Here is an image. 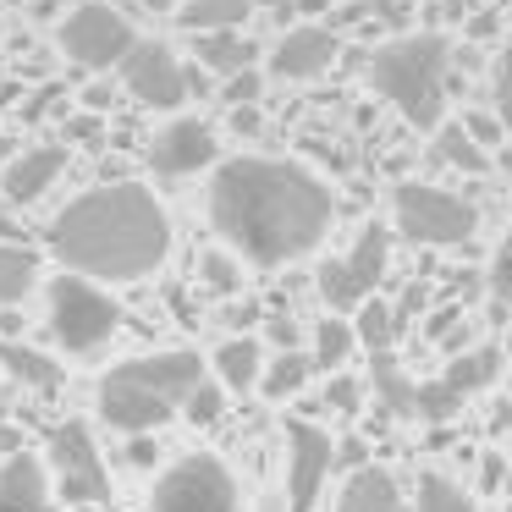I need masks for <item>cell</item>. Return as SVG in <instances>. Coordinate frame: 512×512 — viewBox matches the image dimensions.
<instances>
[{"instance_id":"6da1fadb","label":"cell","mask_w":512,"mask_h":512,"mask_svg":"<svg viewBox=\"0 0 512 512\" xmlns=\"http://www.w3.org/2000/svg\"><path fill=\"white\" fill-rule=\"evenodd\" d=\"M336 221V199L309 166L276 155L221 160L210 182V226L259 270L303 259L325 243Z\"/></svg>"},{"instance_id":"7a4b0ae2","label":"cell","mask_w":512,"mask_h":512,"mask_svg":"<svg viewBox=\"0 0 512 512\" xmlns=\"http://www.w3.org/2000/svg\"><path fill=\"white\" fill-rule=\"evenodd\" d=\"M50 254L94 281L155 276L171 254V221L160 199L138 182L89 188L50 221Z\"/></svg>"},{"instance_id":"3957f363","label":"cell","mask_w":512,"mask_h":512,"mask_svg":"<svg viewBox=\"0 0 512 512\" xmlns=\"http://www.w3.org/2000/svg\"><path fill=\"white\" fill-rule=\"evenodd\" d=\"M204 380V358L193 347H166V353L122 358L116 369H105L100 380V419L122 435L160 430L182 413L188 391Z\"/></svg>"},{"instance_id":"277c9868","label":"cell","mask_w":512,"mask_h":512,"mask_svg":"<svg viewBox=\"0 0 512 512\" xmlns=\"http://www.w3.org/2000/svg\"><path fill=\"white\" fill-rule=\"evenodd\" d=\"M369 83L386 105H397L408 127L435 133L446 83H452V50H446L441 34H391L369 56Z\"/></svg>"},{"instance_id":"5b68a950","label":"cell","mask_w":512,"mask_h":512,"mask_svg":"<svg viewBox=\"0 0 512 512\" xmlns=\"http://www.w3.org/2000/svg\"><path fill=\"white\" fill-rule=\"evenodd\" d=\"M116 325H122V309L94 276L67 270L50 281V331L67 353H100L116 336Z\"/></svg>"},{"instance_id":"8992f818","label":"cell","mask_w":512,"mask_h":512,"mask_svg":"<svg viewBox=\"0 0 512 512\" xmlns=\"http://www.w3.org/2000/svg\"><path fill=\"white\" fill-rule=\"evenodd\" d=\"M391 210H397V232L419 248H457L479 226L474 204L452 188H435V182H402L391 193Z\"/></svg>"},{"instance_id":"52a82bcc","label":"cell","mask_w":512,"mask_h":512,"mask_svg":"<svg viewBox=\"0 0 512 512\" xmlns=\"http://www.w3.org/2000/svg\"><path fill=\"white\" fill-rule=\"evenodd\" d=\"M149 512H248V507L232 468L210 452H193V457H177L171 468H160Z\"/></svg>"},{"instance_id":"ba28073f","label":"cell","mask_w":512,"mask_h":512,"mask_svg":"<svg viewBox=\"0 0 512 512\" xmlns=\"http://www.w3.org/2000/svg\"><path fill=\"white\" fill-rule=\"evenodd\" d=\"M133 23H127L116 6H105V0H83V6H72L67 23H61V56L72 61V67L83 72H111L122 67L127 45H133Z\"/></svg>"},{"instance_id":"9c48e42d","label":"cell","mask_w":512,"mask_h":512,"mask_svg":"<svg viewBox=\"0 0 512 512\" xmlns=\"http://www.w3.org/2000/svg\"><path fill=\"white\" fill-rule=\"evenodd\" d=\"M386 259H391V232L380 221H369L364 232H358L353 254H347V259H325V265H320V298L331 303L336 314H353L358 303L380 287Z\"/></svg>"},{"instance_id":"30bf717a","label":"cell","mask_w":512,"mask_h":512,"mask_svg":"<svg viewBox=\"0 0 512 512\" xmlns=\"http://www.w3.org/2000/svg\"><path fill=\"white\" fill-rule=\"evenodd\" d=\"M122 83L138 105H149V111H177L193 94L188 67H182V61L171 56V45H160V39H133V45H127Z\"/></svg>"},{"instance_id":"8fae6325","label":"cell","mask_w":512,"mask_h":512,"mask_svg":"<svg viewBox=\"0 0 512 512\" xmlns=\"http://www.w3.org/2000/svg\"><path fill=\"white\" fill-rule=\"evenodd\" d=\"M336 463V441L309 419H287V512H314Z\"/></svg>"},{"instance_id":"7c38bea8","label":"cell","mask_w":512,"mask_h":512,"mask_svg":"<svg viewBox=\"0 0 512 512\" xmlns=\"http://www.w3.org/2000/svg\"><path fill=\"white\" fill-rule=\"evenodd\" d=\"M50 463L61 474V496L67 501H111V474H105V457L83 419H67L50 435Z\"/></svg>"},{"instance_id":"4fadbf2b","label":"cell","mask_w":512,"mask_h":512,"mask_svg":"<svg viewBox=\"0 0 512 512\" xmlns=\"http://www.w3.org/2000/svg\"><path fill=\"white\" fill-rule=\"evenodd\" d=\"M215 155H221V144H215L210 122H199V116H171V122L149 138V171L166 177V182L215 166Z\"/></svg>"},{"instance_id":"5bb4252c","label":"cell","mask_w":512,"mask_h":512,"mask_svg":"<svg viewBox=\"0 0 512 512\" xmlns=\"http://www.w3.org/2000/svg\"><path fill=\"white\" fill-rule=\"evenodd\" d=\"M342 56V39L331 34L325 23H298L276 39L270 50V78H287V83H314L336 67Z\"/></svg>"},{"instance_id":"9a60e30c","label":"cell","mask_w":512,"mask_h":512,"mask_svg":"<svg viewBox=\"0 0 512 512\" xmlns=\"http://www.w3.org/2000/svg\"><path fill=\"white\" fill-rule=\"evenodd\" d=\"M61 171H67V144H34V149H23V155L6 160L0 193H6L12 204H34L61 182Z\"/></svg>"},{"instance_id":"2e32d148","label":"cell","mask_w":512,"mask_h":512,"mask_svg":"<svg viewBox=\"0 0 512 512\" xmlns=\"http://www.w3.org/2000/svg\"><path fill=\"white\" fill-rule=\"evenodd\" d=\"M0 512H50L45 468H39L34 452H23V446H17L12 457H0Z\"/></svg>"},{"instance_id":"e0dca14e","label":"cell","mask_w":512,"mask_h":512,"mask_svg":"<svg viewBox=\"0 0 512 512\" xmlns=\"http://www.w3.org/2000/svg\"><path fill=\"white\" fill-rule=\"evenodd\" d=\"M336 512H402V490L386 468H353Z\"/></svg>"},{"instance_id":"ac0fdd59","label":"cell","mask_w":512,"mask_h":512,"mask_svg":"<svg viewBox=\"0 0 512 512\" xmlns=\"http://www.w3.org/2000/svg\"><path fill=\"white\" fill-rule=\"evenodd\" d=\"M193 56H199L204 72H221V78H232V72L254 67L259 45H248L237 28H204V34H193Z\"/></svg>"},{"instance_id":"d6986e66","label":"cell","mask_w":512,"mask_h":512,"mask_svg":"<svg viewBox=\"0 0 512 512\" xmlns=\"http://www.w3.org/2000/svg\"><path fill=\"white\" fill-rule=\"evenodd\" d=\"M215 380H221L226 391H248L259 380V369H265V347L254 342V336H232V342L215 347Z\"/></svg>"},{"instance_id":"ffe728a7","label":"cell","mask_w":512,"mask_h":512,"mask_svg":"<svg viewBox=\"0 0 512 512\" xmlns=\"http://www.w3.org/2000/svg\"><path fill=\"white\" fill-rule=\"evenodd\" d=\"M496 369H501V353H496V347H468V353H457L452 364L441 369V380L468 402L474 391H485L490 380H496Z\"/></svg>"},{"instance_id":"44dd1931","label":"cell","mask_w":512,"mask_h":512,"mask_svg":"<svg viewBox=\"0 0 512 512\" xmlns=\"http://www.w3.org/2000/svg\"><path fill=\"white\" fill-rule=\"evenodd\" d=\"M254 17V0H182L177 23L188 34H204V28H243Z\"/></svg>"},{"instance_id":"7402d4cb","label":"cell","mask_w":512,"mask_h":512,"mask_svg":"<svg viewBox=\"0 0 512 512\" xmlns=\"http://www.w3.org/2000/svg\"><path fill=\"white\" fill-rule=\"evenodd\" d=\"M39 281V254L34 248H17V243H0V309H12L34 292Z\"/></svg>"},{"instance_id":"603a6c76","label":"cell","mask_w":512,"mask_h":512,"mask_svg":"<svg viewBox=\"0 0 512 512\" xmlns=\"http://www.w3.org/2000/svg\"><path fill=\"white\" fill-rule=\"evenodd\" d=\"M485 155L490 149L468 133L463 122H435V160L441 166H457V171H485Z\"/></svg>"},{"instance_id":"cb8c5ba5","label":"cell","mask_w":512,"mask_h":512,"mask_svg":"<svg viewBox=\"0 0 512 512\" xmlns=\"http://www.w3.org/2000/svg\"><path fill=\"white\" fill-rule=\"evenodd\" d=\"M353 314H358V320H353L358 347H369V353H386V347L402 336V314H397V309H386V303H380L375 292H369V298L358 303Z\"/></svg>"},{"instance_id":"d4e9b609","label":"cell","mask_w":512,"mask_h":512,"mask_svg":"<svg viewBox=\"0 0 512 512\" xmlns=\"http://www.w3.org/2000/svg\"><path fill=\"white\" fill-rule=\"evenodd\" d=\"M0 364H6V375H12V380H23V386H39V391H56L61 386V369L50 364L45 353L23 347V342H0Z\"/></svg>"},{"instance_id":"484cf974","label":"cell","mask_w":512,"mask_h":512,"mask_svg":"<svg viewBox=\"0 0 512 512\" xmlns=\"http://www.w3.org/2000/svg\"><path fill=\"white\" fill-rule=\"evenodd\" d=\"M353 347H358V331L347 320H320V325H314V358H309V364L336 375V369L353 358Z\"/></svg>"},{"instance_id":"4316f807","label":"cell","mask_w":512,"mask_h":512,"mask_svg":"<svg viewBox=\"0 0 512 512\" xmlns=\"http://www.w3.org/2000/svg\"><path fill=\"white\" fill-rule=\"evenodd\" d=\"M309 358L298 353V347H281L276 358H270L265 369H259V380H265V397H292L298 386H309Z\"/></svg>"},{"instance_id":"83f0119b","label":"cell","mask_w":512,"mask_h":512,"mask_svg":"<svg viewBox=\"0 0 512 512\" xmlns=\"http://www.w3.org/2000/svg\"><path fill=\"white\" fill-rule=\"evenodd\" d=\"M413 512H474V501H468L446 474L424 468V474H419V496H413Z\"/></svg>"},{"instance_id":"f1b7e54d","label":"cell","mask_w":512,"mask_h":512,"mask_svg":"<svg viewBox=\"0 0 512 512\" xmlns=\"http://www.w3.org/2000/svg\"><path fill=\"white\" fill-rule=\"evenodd\" d=\"M490 100H496V116H501V127L512 133V45L496 56V78H490Z\"/></svg>"},{"instance_id":"f546056e","label":"cell","mask_w":512,"mask_h":512,"mask_svg":"<svg viewBox=\"0 0 512 512\" xmlns=\"http://www.w3.org/2000/svg\"><path fill=\"white\" fill-rule=\"evenodd\" d=\"M182 413H188L193 424H215V419H221V386L199 380V386L188 391V402H182Z\"/></svg>"},{"instance_id":"4dcf8cb0","label":"cell","mask_w":512,"mask_h":512,"mask_svg":"<svg viewBox=\"0 0 512 512\" xmlns=\"http://www.w3.org/2000/svg\"><path fill=\"white\" fill-rule=\"evenodd\" d=\"M490 298H496L501 309H512V232L501 237V248H496V265H490Z\"/></svg>"},{"instance_id":"1f68e13d","label":"cell","mask_w":512,"mask_h":512,"mask_svg":"<svg viewBox=\"0 0 512 512\" xmlns=\"http://www.w3.org/2000/svg\"><path fill=\"white\" fill-rule=\"evenodd\" d=\"M259 94H265V78H259L254 67H243V72H232V78H226L221 100H226V105H254Z\"/></svg>"},{"instance_id":"d6a6232c","label":"cell","mask_w":512,"mask_h":512,"mask_svg":"<svg viewBox=\"0 0 512 512\" xmlns=\"http://www.w3.org/2000/svg\"><path fill=\"white\" fill-rule=\"evenodd\" d=\"M358 397H364V386H358L353 375H336L331 386H325V408H331V413H353Z\"/></svg>"},{"instance_id":"836d02e7","label":"cell","mask_w":512,"mask_h":512,"mask_svg":"<svg viewBox=\"0 0 512 512\" xmlns=\"http://www.w3.org/2000/svg\"><path fill=\"white\" fill-rule=\"evenodd\" d=\"M507 474H512L507 452H485V463H479V496H496L507 485Z\"/></svg>"},{"instance_id":"e575fe53","label":"cell","mask_w":512,"mask_h":512,"mask_svg":"<svg viewBox=\"0 0 512 512\" xmlns=\"http://www.w3.org/2000/svg\"><path fill=\"white\" fill-rule=\"evenodd\" d=\"M67 138H72V144H105V122H100V116H72V122H67Z\"/></svg>"},{"instance_id":"d590c367","label":"cell","mask_w":512,"mask_h":512,"mask_svg":"<svg viewBox=\"0 0 512 512\" xmlns=\"http://www.w3.org/2000/svg\"><path fill=\"white\" fill-rule=\"evenodd\" d=\"M463 127H468V133H474V138H479V144H485V149H496V144H501V133H507V127H501V116H479V111L468 116Z\"/></svg>"},{"instance_id":"8d00e7d4","label":"cell","mask_w":512,"mask_h":512,"mask_svg":"<svg viewBox=\"0 0 512 512\" xmlns=\"http://www.w3.org/2000/svg\"><path fill=\"white\" fill-rule=\"evenodd\" d=\"M204 281L221 287V292H232L237 287V265H232V259H221V254H210V259H204Z\"/></svg>"},{"instance_id":"74e56055","label":"cell","mask_w":512,"mask_h":512,"mask_svg":"<svg viewBox=\"0 0 512 512\" xmlns=\"http://www.w3.org/2000/svg\"><path fill=\"white\" fill-rule=\"evenodd\" d=\"M232 127H237L243 138H259V133H265V111H259V100H254V105H232Z\"/></svg>"},{"instance_id":"f35d334b","label":"cell","mask_w":512,"mask_h":512,"mask_svg":"<svg viewBox=\"0 0 512 512\" xmlns=\"http://www.w3.org/2000/svg\"><path fill=\"white\" fill-rule=\"evenodd\" d=\"M265 336H270L276 347H298V342H303V331H298V320H292V314H276V320L265 325Z\"/></svg>"},{"instance_id":"ab89813d","label":"cell","mask_w":512,"mask_h":512,"mask_svg":"<svg viewBox=\"0 0 512 512\" xmlns=\"http://www.w3.org/2000/svg\"><path fill=\"white\" fill-rule=\"evenodd\" d=\"M155 452H160V446L149 441V430L127 435V463H138V468H155Z\"/></svg>"},{"instance_id":"60d3db41","label":"cell","mask_w":512,"mask_h":512,"mask_svg":"<svg viewBox=\"0 0 512 512\" xmlns=\"http://www.w3.org/2000/svg\"><path fill=\"white\" fill-rule=\"evenodd\" d=\"M287 12H303V23H314L320 12H331V0H281Z\"/></svg>"},{"instance_id":"b9f144b4","label":"cell","mask_w":512,"mask_h":512,"mask_svg":"<svg viewBox=\"0 0 512 512\" xmlns=\"http://www.w3.org/2000/svg\"><path fill=\"white\" fill-rule=\"evenodd\" d=\"M17 446H23V430H12V424H0V457H12Z\"/></svg>"},{"instance_id":"7bdbcfd3","label":"cell","mask_w":512,"mask_h":512,"mask_svg":"<svg viewBox=\"0 0 512 512\" xmlns=\"http://www.w3.org/2000/svg\"><path fill=\"white\" fill-rule=\"evenodd\" d=\"M149 12H177V0H144Z\"/></svg>"},{"instance_id":"ee69618b","label":"cell","mask_w":512,"mask_h":512,"mask_svg":"<svg viewBox=\"0 0 512 512\" xmlns=\"http://www.w3.org/2000/svg\"><path fill=\"white\" fill-rule=\"evenodd\" d=\"M501 171H507V177H512V149H501Z\"/></svg>"},{"instance_id":"f6af8a7d","label":"cell","mask_w":512,"mask_h":512,"mask_svg":"<svg viewBox=\"0 0 512 512\" xmlns=\"http://www.w3.org/2000/svg\"><path fill=\"white\" fill-rule=\"evenodd\" d=\"M6 155H12V144H6V138H0V160H6Z\"/></svg>"},{"instance_id":"bcb514c9","label":"cell","mask_w":512,"mask_h":512,"mask_svg":"<svg viewBox=\"0 0 512 512\" xmlns=\"http://www.w3.org/2000/svg\"><path fill=\"white\" fill-rule=\"evenodd\" d=\"M507 463H512V452H507Z\"/></svg>"},{"instance_id":"7dc6e473","label":"cell","mask_w":512,"mask_h":512,"mask_svg":"<svg viewBox=\"0 0 512 512\" xmlns=\"http://www.w3.org/2000/svg\"><path fill=\"white\" fill-rule=\"evenodd\" d=\"M507 512H512V501H507Z\"/></svg>"}]
</instances>
